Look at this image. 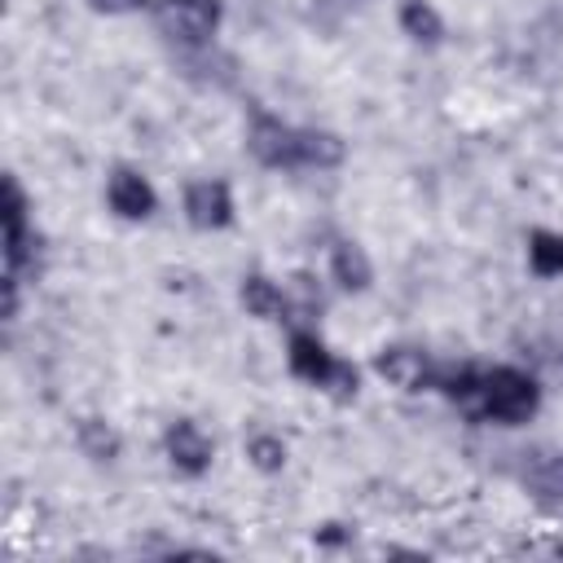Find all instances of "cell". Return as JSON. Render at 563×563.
I'll list each match as a JSON object with an SVG mask.
<instances>
[{
  "mask_svg": "<svg viewBox=\"0 0 563 563\" xmlns=\"http://www.w3.org/2000/svg\"><path fill=\"white\" fill-rule=\"evenodd\" d=\"M246 462H251L255 471H264V475H277V471L286 466V440L273 435V431L246 435Z\"/></svg>",
  "mask_w": 563,
  "mask_h": 563,
  "instance_id": "cell-16",
  "label": "cell"
},
{
  "mask_svg": "<svg viewBox=\"0 0 563 563\" xmlns=\"http://www.w3.org/2000/svg\"><path fill=\"white\" fill-rule=\"evenodd\" d=\"M75 444H79V453L92 457V462H114L119 449H123L119 431H114L110 422H101V418H79V427H75Z\"/></svg>",
  "mask_w": 563,
  "mask_h": 563,
  "instance_id": "cell-12",
  "label": "cell"
},
{
  "mask_svg": "<svg viewBox=\"0 0 563 563\" xmlns=\"http://www.w3.org/2000/svg\"><path fill=\"white\" fill-rule=\"evenodd\" d=\"M286 365H290V374L303 378L308 387H325L330 374H334V365H339V356H334L312 330H295V334H290V347H286Z\"/></svg>",
  "mask_w": 563,
  "mask_h": 563,
  "instance_id": "cell-8",
  "label": "cell"
},
{
  "mask_svg": "<svg viewBox=\"0 0 563 563\" xmlns=\"http://www.w3.org/2000/svg\"><path fill=\"white\" fill-rule=\"evenodd\" d=\"M374 369H378V378H387L396 391H422L427 383H431V361H427V352L422 347H405V343H391V347H383L378 356H374Z\"/></svg>",
  "mask_w": 563,
  "mask_h": 563,
  "instance_id": "cell-7",
  "label": "cell"
},
{
  "mask_svg": "<svg viewBox=\"0 0 563 563\" xmlns=\"http://www.w3.org/2000/svg\"><path fill=\"white\" fill-rule=\"evenodd\" d=\"M343 154H347V145H343L339 132L295 128V163H303V167H339Z\"/></svg>",
  "mask_w": 563,
  "mask_h": 563,
  "instance_id": "cell-10",
  "label": "cell"
},
{
  "mask_svg": "<svg viewBox=\"0 0 563 563\" xmlns=\"http://www.w3.org/2000/svg\"><path fill=\"white\" fill-rule=\"evenodd\" d=\"M356 383H361V378H356V365H352V361H339L334 374H330V383H325L321 391H330L334 400H352V396H356Z\"/></svg>",
  "mask_w": 563,
  "mask_h": 563,
  "instance_id": "cell-18",
  "label": "cell"
},
{
  "mask_svg": "<svg viewBox=\"0 0 563 563\" xmlns=\"http://www.w3.org/2000/svg\"><path fill=\"white\" fill-rule=\"evenodd\" d=\"M238 299H242V308H246L251 317H260V321H277V317L286 312V290H282L273 277H264V273H246L242 286H238Z\"/></svg>",
  "mask_w": 563,
  "mask_h": 563,
  "instance_id": "cell-11",
  "label": "cell"
},
{
  "mask_svg": "<svg viewBox=\"0 0 563 563\" xmlns=\"http://www.w3.org/2000/svg\"><path fill=\"white\" fill-rule=\"evenodd\" d=\"M220 13H224L220 0H158L154 9L158 31L180 48H207L220 26Z\"/></svg>",
  "mask_w": 563,
  "mask_h": 563,
  "instance_id": "cell-2",
  "label": "cell"
},
{
  "mask_svg": "<svg viewBox=\"0 0 563 563\" xmlns=\"http://www.w3.org/2000/svg\"><path fill=\"white\" fill-rule=\"evenodd\" d=\"M325 308V299H321V286L308 277V273H295L290 282H286V312H299V317H317Z\"/></svg>",
  "mask_w": 563,
  "mask_h": 563,
  "instance_id": "cell-17",
  "label": "cell"
},
{
  "mask_svg": "<svg viewBox=\"0 0 563 563\" xmlns=\"http://www.w3.org/2000/svg\"><path fill=\"white\" fill-rule=\"evenodd\" d=\"M106 202H110V211L123 216V220H150V216L158 211L154 185H150L141 172H132V167H114V172H110V180H106Z\"/></svg>",
  "mask_w": 563,
  "mask_h": 563,
  "instance_id": "cell-5",
  "label": "cell"
},
{
  "mask_svg": "<svg viewBox=\"0 0 563 563\" xmlns=\"http://www.w3.org/2000/svg\"><path fill=\"white\" fill-rule=\"evenodd\" d=\"M528 268L537 277H563V233L532 229L528 233Z\"/></svg>",
  "mask_w": 563,
  "mask_h": 563,
  "instance_id": "cell-14",
  "label": "cell"
},
{
  "mask_svg": "<svg viewBox=\"0 0 563 563\" xmlns=\"http://www.w3.org/2000/svg\"><path fill=\"white\" fill-rule=\"evenodd\" d=\"M400 31L413 40V44H440L444 40V18L427 4V0H405L400 4Z\"/></svg>",
  "mask_w": 563,
  "mask_h": 563,
  "instance_id": "cell-13",
  "label": "cell"
},
{
  "mask_svg": "<svg viewBox=\"0 0 563 563\" xmlns=\"http://www.w3.org/2000/svg\"><path fill=\"white\" fill-rule=\"evenodd\" d=\"M246 150L264 167H295V128L277 114H255L246 128Z\"/></svg>",
  "mask_w": 563,
  "mask_h": 563,
  "instance_id": "cell-6",
  "label": "cell"
},
{
  "mask_svg": "<svg viewBox=\"0 0 563 563\" xmlns=\"http://www.w3.org/2000/svg\"><path fill=\"white\" fill-rule=\"evenodd\" d=\"M88 9H97V13H136V9H145L150 0H84Z\"/></svg>",
  "mask_w": 563,
  "mask_h": 563,
  "instance_id": "cell-19",
  "label": "cell"
},
{
  "mask_svg": "<svg viewBox=\"0 0 563 563\" xmlns=\"http://www.w3.org/2000/svg\"><path fill=\"white\" fill-rule=\"evenodd\" d=\"M185 220L194 229H202V233L233 224V189L224 180H216V176L189 180L185 185Z\"/></svg>",
  "mask_w": 563,
  "mask_h": 563,
  "instance_id": "cell-3",
  "label": "cell"
},
{
  "mask_svg": "<svg viewBox=\"0 0 563 563\" xmlns=\"http://www.w3.org/2000/svg\"><path fill=\"white\" fill-rule=\"evenodd\" d=\"M523 484L545 501H563V453H537L523 466Z\"/></svg>",
  "mask_w": 563,
  "mask_h": 563,
  "instance_id": "cell-15",
  "label": "cell"
},
{
  "mask_svg": "<svg viewBox=\"0 0 563 563\" xmlns=\"http://www.w3.org/2000/svg\"><path fill=\"white\" fill-rule=\"evenodd\" d=\"M541 409V387L515 365H493L479 378V418L497 427H519Z\"/></svg>",
  "mask_w": 563,
  "mask_h": 563,
  "instance_id": "cell-1",
  "label": "cell"
},
{
  "mask_svg": "<svg viewBox=\"0 0 563 563\" xmlns=\"http://www.w3.org/2000/svg\"><path fill=\"white\" fill-rule=\"evenodd\" d=\"M330 277H334L339 290H347V295L369 290V282H374V264H369L365 246L352 242V238H339V242L330 246Z\"/></svg>",
  "mask_w": 563,
  "mask_h": 563,
  "instance_id": "cell-9",
  "label": "cell"
},
{
  "mask_svg": "<svg viewBox=\"0 0 563 563\" xmlns=\"http://www.w3.org/2000/svg\"><path fill=\"white\" fill-rule=\"evenodd\" d=\"M163 449L180 475H202V471H211V457H216V440L194 418H176L163 435Z\"/></svg>",
  "mask_w": 563,
  "mask_h": 563,
  "instance_id": "cell-4",
  "label": "cell"
}]
</instances>
